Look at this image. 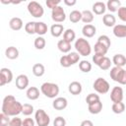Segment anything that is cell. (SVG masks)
Instances as JSON below:
<instances>
[{
	"label": "cell",
	"instance_id": "obj_6",
	"mask_svg": "<svg viewBox=\"0 0 126 126\" xmlns=\"http://www.w3.org/2000/svg\"><path fill=\"white\" fill-rule=\"evenodd\" d=\"M93 88L94 89V91H95L96 93L103 94H106V93L109 91L110 86H109L108 82H107L105 79H103V78H97V79L94 82Z\"/></svg>",
	"mask_w": 126,
	"mask_h": 126
},
{
	"label": "cell",
	"instance_id": "obj_37",
	"mask_svg": "<svg viewBox=\"0 0 126 126\" xmlns=\"http://www.w3.org/2000/svg\"><path fill=\"white\" fill-rule=\"evenodd\" d=\"M98 100H100L98 94H94V93L89 94L87 95V97H86V102L88 103V105H89V104H92V103H94V102H96V101H98Z\"/></svg>",
	"mask_w": 126,
	"mask_h": 126
},
{
	"label": "cell",
	"instance_id": "obj_31",
	"mask_svg": "<svg viewBox=\"0 0 126 126\" xmlns=\"http://www.w3.org/2000/svg\"><path fill=\"white\" fill-rule=\"evenodd\" d=\"M94 48V53L100 54V55H104V56H105V54H106V52H107V50H108V48H106L103 44H101V43L98 42V41L95 42Z\"/></svg>",
	"mask_w": 126,
	"mask_h": 126
},
{
	"label": "cell",
	"instance_id": "obj_25",
	"mask_svg": "<svg viewBox=\"0 0 126 126\" xmlns=\"http://www.w3.org/2000/svg\"><path fill=\"white\" fill-rule=\"evenodd\" d=\"M121 7V2L119 0H108L106 3V9L110 12H116Z\"/></svg>",
	"mask_w": 126,
	"mask_h": 126
},
{
	"label": "cell",
	"instance_id": "obj_40",
	"mask_svg": "<svg viewBox=\"0 0 126 126\" xmlns=\"http://www.w3.org/2000/svg\"><path fill=\"white\" fill-rule=\"evenodd\" d=\"M33 112V106L30 103H25L23 105V110H22V113L26 116H29L31 115L32 113Z\"/></svg>",
	"mask_w": 126,
	"mask_h": 126
},
{
	"label": "cell",
	"instance_id": "obj_42",
	"mask_svg": "<svg viewBox=\"0 0 126 126\" xmlns=\"http://www.w3.org/2000/svg\"><path fill=\"white\" fill-rule=\"evenodd\" d=\"M60 65H61L62 67H65V68H68V67H70V66L72 65L67 55L61 56V58H60Z\"/></svg>",
	"mask_w": 126,
	"mask_h": 126
},
{
	"label": "cell",
	"instance_id": "obj_11",
	"mask_svg": "<svg viewBox=\"0 0 126 126\" xmlns=\"http://www.w3.org/2000/svg\"><path fill=\"white\" fill-rule=\"evenodd\" d=\"M29 86V78L27 75L21 74L16 78V87L19 90H25Z\"/></svg>",
	"mask_w": 126,
	"mask_h": 126
},
{
	"label": "cell",
	"instance_id": "obj_7",
	"mask_svg": "<svg viewBox=\"0 0 126 126\" xmlns=\"http://www.w3.org/2000/svg\"><path fill=\"white\" fill-rule=\"evenodd\" d=\"M124 74H125V70L122 67H117V66H114L113 68H111L110 72H109L110 78L114 82H117L121 85H122V82L124 79Z\"/></svg>",
	"mask_w": 126,
	"mask_h": 126
},
{
	"label": "cell",
	"instance_id": "obj_24",
	"mask_svg": "<svg viewBox=\"0 0 126 126\" xmlns=\"http://www.w3.org/2000/svg\"><path fill=\"white\" fill-rule=\"evenodd\" d=\"M112 62L117 67H123L126 65V57L123 54H115L112 58Z\"/></svg>",
	"mask_w": 126,
	"mask_h": 126
},
{
	"label": "cell",
	"instance_id": "obj_20",
	"mask_svg": "<svg viewBox=\"0 0 126 126\" xmlns=\"http://www.w3.org/2000/svg\"><path fill=\"white\" fill-rule=\"evenodd\" d=\"M5 55H6V57L8 59H11V60L17 59L19 57V50L15 46H9L5 50Z\"/></svg>",
	"mask_w": 126,
	"mask_h": 126
},
{
	"label": "cell",
	"instance_id": "obj_28",
	"mask_svg": "<svg viewBox=\"0 0 126 126\" xmlns=\"http://www.w3.org/2000/svg\"><path fill=\"white\" fill-rule=\"evenodd\" d=\"M47 32V26L43 22H36L35 25V33H37L39 36L45 34Z\"/></svg>",
	"mask_w": 126,
	"mask_h": 126
},
{
	"label": "cell",
	"instance_id": "obj_4",
	"mask_svg": "<svg viewBox=\"0 0 126 126\" xmlns=\"http://www.w3.org/2000/svg\"><path fill=\"white\" fill-rule=\"evenodd\" d=\"M28 11L34 18H41L44 14L43 7L36 1H31L28 4Z\"/></svg>",
	"mask_w": 126,
	"mask_h": 126
},
{
	"label": "cell",
	"instance_id": "obj_41",
	"mask_svg": "<svg viewBox=\"0 0 126 126\" xmlns=\"http://www.w3.org/2000/svg\"><path fill=\"white\" fill-rule=\"evenodd\" d=\"M10 116L4 114L3 112H1L0 114V126H9V123H10Z\"/></svg>",
	"mask_w": 126,
	"mask_h": 126
},
{
	"label": "cell",
	"instance_id": "obj_16",
	"mask_svg": "<svg viewBox=\"0 0 126 126\" xmlns=\"http://www.w3.org/2000/svg\"><path fill=\"white\" fill-rule=\"evenodd\" d=\"M105 10H106V5L101 1L94 2L93 5V13H94L95 15H102L104 14Z\"/></svg>",
	"mask_w": 126,
	"mask_h": 126
},
{
	"label": "cell",
	"instance_id": "obj_5",
	"mask_svg": "<svg viewBox=\"0 0 126 126\" xmlns=\"http://www.w3.org/2000/svg\"><path fill=\"white\" fill-rule=\"evenodd\" d=\"M34 120L37 126H48L50 123L49 115L43 109H37L34 113Z\"/></svg>",
	"mask_w": 126,
	"mask_h": 126
},
{
	"label": "cell",
	"instance_id": "obj_35",
	"mask_svg": "<svg viewBox=\"0 0 126 126\" xmlns=\"http://www.w3.org/2000/svg\"><path fill=\"white\" fill-rule=\"evenodd\" d=\"M35 25L36 22H28L25 26V31L29 34H33L35 33Z\"/></svg>",
	"mask_w": 126,
	"mask_h": 126
},
{
	"label": "cell",
	"instance_id": "obj_45",
	"mask_svg": "<svg viewBox=\"0 0 126 126\" xmlns=\"http://www.w3.org/2000/svg\"><path fill=\"white\" fill-rule=\"evenodd\" d=\"M118 18L121 21L126 22V7H120L118 9Z\"/></svg>",
	"mask_w": 126,
	"mask_h": 126
},
{
	"label": "cell",
	"instance_id": "obj_14",
	"mask_svg": "<svg viewBox=\"0 0 126 126\" xmlns=\"http://www.w3.org/2000/svg\"><path fill=\"white\" fill-rule=\"evenodd\" d=\"M68 90H69V92H70L72 94H74V95H78V94H80L82 93L83 88H82V85H81L80 82L74 81V82H72V83L69 84Z\"/></svg>",
	"mask_w": 126,
	"mask_h": 126
},
{
	"label": "cell",
	"instance_id": "obj_18",
	"mask_svg": "<svg viewBox=\"0 0 126 126\" xmlns=\"http://www.w3.org/2000/svg\"><path fill=\"white\" fill-rule=\"evenodd\" d=\"M9 27L13 30V31H20L23 28V21L21 18L18 17H14L10 20L9 22Z\"/></svg>",
	"mask_w": 126,
	"mask_h": 126
},
{
	"label": "cell",
	"instance_id": "obj_21",
	"mask_svg": "<svg viewBox=\"0 0 126 126\" xmlns=\"http://www.w3.org/2000/svg\"><path fill=\"white\" fill-rule=\"evenodd\" d=\"M57 47L62 53H69L71 51V43L64 39H60L57 42Z\"/></svg>",
	"mask_w": 126,
	"mask_h": 126
},
{
	"label": "cell",
	"instance_id": "obj_47",
	"mask_svg": "<svg viewBox=\"0 0 126 126\" xmlns=\"http://www.w3.org/2000/svg\"><path fill=\"white\" fill-rule=\"evenodd\" d=\"M103 57H104V55H100V54H96V53H94V55L93 56V62H94L96 66H98L99 63L101 62V60H102Z\"/></svg>",
	"mask_w": 126,
	"mask_h": 126
},
{
	"label": "cell",
	"instance_id": "obj_33",
	"mask_svg": "<svg viewBox=\"0 0 126 126\" xmlns=\"http://www.w3.org/2000/svg\"><path fill=\"white\" fill-rule=\"evenodd\" d=\"M79 68L84 73H89L92 70V64L88 60H82L79 63Z\"/></svg>",
	"mask_w": 126,
	"mask_h": 126
},
{
	"label": "cell",
	"instance_id": "obj_2",
	"mask_svg": "<svg viewBox=\"0 0 126 126\" xmlns=\"http://www.w3.org/2000/svg\"><path fill=\"white\" fill-rule=\"evenodd\" d=\"M40 92L49 98H56V96L59 94V87L57 84L54 83H43L40 87Z\"/></svg>",
	"mask_w": 126,
	"mask_h": 126
},
{
	"label": "cell",
	"instance_id": "obj_29",
	"mask_svg": "<svg viewBox=\"0 0 126 126\" xmlns=\"http://www.w3.org/2000/svg\"><path fill=\"white\" fill-rule=\"evenodd\" d=\"M75 38H76V33H75L74 30H72V29H67V30L64 32V33H63V39H64V40H66V41H68V42L71 43L72 41L75 40Z\"/></svg>",
	"mask_w": 126,
	"mask_h": 126
},
{
	"label": "cell",
	"instance_id": "obj_48",
	"mask_svg": "<svg viewBox=\"0 0 126 126\" xmlns=\"http://www.w3.org/2000/svg\"><path fill=\"white\" fill-rule=\"evenodd\" d=\"M34 121L35 120H33L32 118H26L23 120L22 126H34Z\"/></svg>",
	"mask_w": 126,
	"mask_h": 126
},
{
	"label": "cell",
	"instance_id": "obj_13",
	"mask_svg": "<svg viewBox=\"0 0 126 126\" xmlns=\"http://www.w3.org/2000/svg\"><path fill=\"white\" fill-rule=\"evenodd\" d=\"M96 32V29L94 25L89 24V25H85L82 29V33L84 36L86 37H93Z\"/></svg>",
	"mask_w": 126,
	"mask_h": 126
},
{
	"label": "cell",
	"instance_id": "obj_12",
	"mask_svg": "<svg viewBox=\"0 0 126 126\" xmlns=\"http://www.w3.org/2000/svg\"><path fill=\"white\" fill-rule=\"evenodd\" d=\"M67 105H68L67 99L65 97H62V96L56 97L52 102V106L56 110H63L67 107Z\"/></svg>",
	"mask_w": 126,
	"mask_h": 126
},
{
	"label": "cell",
	"instance_id": "obj_46",
	"mask_svg": "<svg viewBox=\"0 0 126 126\" xmlns=\"http://www.w3.org/2000/svg\"><path fill=\"white\" fill-rule=\"evenodd\" d=\"M59 4H60V0H47L46 1V6L48 8H50L51 10L54 9L55 7L59 6Z\"/></svg>",
	"mask_w": 126,
	"mask_h": 126
},
{
	"label": "cell",
	"instance_id": "obj_15",
	"mask_svg": "<svg viewBox=\"0 0 126 126\" xmlns=\"http://www.w3.org/2000/svg\"><path fill=\"white\" fill-rule=\"evenodd\" d=\"M113 34L116 37H126V25H115L113 27Z\"/></svg>",
	"mask_w": 126,
	"mask_h": 126
},
{
	"label": "cell",
	"instance_id": "obj_43",
	"mask_svg": "<svg viewBox=\"0 0 126 126\" xmlns=\"http://www.w3.org/2000/svg\"><path fill=\"white\" fill-rule=\"evenodd\" d=\"M53 126H66V120L62 116H57L53 121Z\"/></svg>",
	"mask_w": 126,
	"mask_h": 126
},
{
	"label": "cell",
	"instance_id": "obj_51",
	"mask_svg": "<svg viewBox=\"0 0 126 126\" xmlns=\"http://www.w3.org/2000/svg\"><path fill=\"white\" fill-rule=\"evenodd\" d=\"M122 85H126V70H125V74H124V79H123Z\"/></svg>",
	"mask_w": 126,
	"mask_h": 126
},
{
	"label": "cell",
	"instance_id": "obj_38",
	"mask_svg": "<svg viewBox=\"0 0 126 126\" xmlns=\"http://www.w3.org/2000/svg\"><path fill=\"white\" fill-rule=\"evenodd\" d=\"M97 41H98V42H100L101 44H103L106 48H109V47H110V44H111L110 38H109L107 35H105V34L100 35V36L97 38Z\"/></svg>",
	"mask_w": 126,
	"mask_h": 126
},
{
	"label": "cell",
	"instance_id": "obj_17",
	"mask_svg": "<svg viewBox=\"0 0 126 126\" xmlns=\"http://www.w3.org/2000/svg\"><path fill=\"white\" fill-rule=\"evenodd\" d=\"M64 32V28H63V25L61 24H53L50 28V33L52 36L54 37H59Z\"/></svg>",
	"mask_w": 126,
	"mask_h": 126
},
{
	"label": "cell",
	"instance_id": "obj_1",
	"mask_svg": "<svg viewBox=\"0 0 126 126\" xmlns=\"http://www.w3.org/2000/svg\"><path fill=\"white\" fill-rule=\"evenodd\" d=\"M23 104L16 100L14 95L8 94L4 97L2 102V112L8 116H17L18 114L22 113Z\"/></svg>",
	"mask_w": 126,
	"mask_h": 126
},
{
	"label": "cell",
	"instance_id": "obj_44",
	"mask_svg": "<svg viewBox=\"0 0 126 126\" xmlns=\"http://www.w3.org/2000/svg\"><path fill=\"white\" fill-rule=\"evenodd\" d=\"M23 124V120L17 116H14L11 120H10V123H9V126H22Z\"/></svg>",
	"mask_w": 126,
	"mask_h": 126
},
{
	"label": "cell",
	"instance_id": "obj_50",
	"mask_svg": "<svg viewBox=\"0 0 126 126\" xmlns=\"http://www.w3.org/2000/svg\"><path fill=\"white\" fill-rule=\"evenodd\" d=\"M76 3H77L76 0H71V1L70 0H64V4L67 6H74Z\"/></svg>",
	"mask_w": 126,
	"mask_h": 126
},
{
	"label": "cell",
	"instance_id": "obj_9",
	"mask_svg": "<svg viewBox=\"0 0 126 126\" xmlns=\"http://www.w3.org/2000/svg\"><path fill=\"white\" fill-rule=\"evenodd\" d=\"M13 80V73L8 68H1L0 70V86L11 83Z\"/></svg>",
	"mask_w": 126,
	"mask_h": 126
},
{
	"label": "cell",
	"instance_id": "obj_19",
	"mask_svg": "<svg viewBox=\"0 0 126 126\" xmlns=\"http://www.w3.org/2000/svg\"><path fill=\"white\" fill-rule=\"evenodd\" d=\"M27 97L31 100H35L39 97V90L36 87H30L27 90Z\"/></svg>",
	"mask_w": 126,
	"mask_h": 126
},
{
	"label": "cell",
	"instance_id": "obj_23",
	"mask_svg": "<svg viewBox=\"0 0 126 126\" xmlns=\"http://www.w3.org/2000/svg\"><path fill=\"white\" fill-rule=\"evenodd\" d=\"M102 23L106 27H114L116 23V18L112 14H105L102 17Z\"/></svg>",
	"mask_w": 126,
	"mask_h": 126
},
{
	"label": "cell",
	"instance_id": "obj_10",
	"mask_svg": "<svg viewBox=\"0 0 126 126\" xmlns=\"http://www.w3.org/2000/svg\"><path fill=\"white\" fill-rule=\"evenodd\" d=\"M110 99L114 102H121L123 99V90L121 87H114L110 92Z\"/></svg>",
	"mask_w": 126,
	"mask_h": 126
},
{
	"label": "cell",
	"instance_id": "obj_49",
	"mask_svg": "<svg viewBox=\"0 0 126 126\" xmlns=\"http://www.w3.org/2000/svg\"><path fill=\"white\" fill-rule=\"evenodd\" d=\"M80 126H94V123L91 121V120H84V121H82L81 122V124H80Z\"/></svg>",
	"mask_w": 126,
	"mask_h": 126
},
{
	"label": "cell",
	"instance_id": "obj_22",
	"mask_svg": "<svg viewBox=\"0 0 126 126\" xmlns=\"http://www.w3.org/2000/svg\"><path fill=\"white\" fill-rule=\"evenodd\" d=\"M88 109H89L90 113H92V114H98L102 110V102L100 100H98V101H96L94 103L89 104L88 105Z\"/></svg>",
	"mask_w": 126,
	"mask_h": 126
},
{
	"label": "cell",
	"instance_id": "obj_39",
	"mask_svg": "<svg viewBox=\"0 0 126 126\" xmlns=\"http://www.w3.org/2000/svg\"><path fill=\"white\" fill-rule=\"evenodd\" d=\"M67 56H68L72 65H74V64H76L77 62L80 61V54L78 52H69L67 54Z\"/></svg>",
	"mask_w": 126,
	"mask_h": 126
},
{
	"label": "cell",
	"instance_id": "obj_30",
	"mask_svg": "<svg viewBox=\"0 0 126 126\" xmlns=\"http://www.w3.org/2000/svg\"><path fill=\"white\" fill-rule=\"evenodd\" d=\"M69 19L74 24L78 23L79 21H82V12H80L78 10H73L69 15Z\"/></svg>",
	"mask_w": 126,
	"mask_h": 126
},
{
	"label": "cell",
	"instance_id": "obj_32",
	"mask_svg": "<svg viewBox=\"0 0 126 126\" xmlns=\"http://www.w3.org/2000/svg\"><path fill=\"white\" fill-rule=\"evenodd\" d=\"M111 109H112V111L114 113L120 114V113L124 112V110H125V104L122 101L121 102H114L112 104V106H111Z\"/></svg>",
	"mask_w": 126,
	"mask_h": 126
},
{
	"label": "cell",
	"instance_id": "obj_34",
	"mask_svg": "<svg viewBox=\"0 0 126 126\" xmlns=\"http://www.w3.org/2000/svg\"><path fill=\"white\" fill-rule=\"evenodd\" d=\"M33 44H34V47H35L36 49L41 50V49H43V48L45 47L46 41H45V39H44L42 36H37V37L34 39Z\"/></svg>",
	"mask_w": 126,
	"mask_h": 126
},
{
	"label": "cell",
	"instance_id": "obj_8",
	"mask_svg": "<svg viewBox=\"0 0 126 126\" xmlns=\"http://www.w3.org/2000/svg\"><path fill=\"white\" fill-rule=\"evenodd\" d=\"M51 18L56 23H62L66 19V14L61 6H57L51 10Z\"/></svg>",
	"mask_w": 126,
	"mask_h": 126
},
{
	"label": "cell",
	"instance_id": "obj_36",
	"mask_svg": "<svg viewBox=\"0 0 126 126\" xmlns=\"http://www.w3.org/2000/svg\"><path fill=\"white\" fill-rule=\"evenodd\" d=\"M110 66H111V61H110V59H109L108 57H106V56H104V57L102 58L101 62H100L99 65H98V67H99L101 70H108V69L110 68Z\"/></svg>",
	"mask_w": 126,
	"mask_h": 126
},
{
	"label": "cell",
	"instance_id": "obj_26",
	"mask_svg": "<svg viewBox=\"0 0 126 126\" xmlns=\"http://www.w3.org/2000/svg\"><path fill=\"white\" fill-rule=\"evenodd\" d=\"M82 21L86 25L91 24L94 21V14H93V12L90 11V10H84L82 12Z\"/></svg>",
	"mask_w": 126,
	"mask_h": 126
},
{
	"label": "cell",
	"instance_id": "obj_27",
	"mask_svg": "<svg viewBox=\"0 0 126 126\" xmlns=\"http://www.w3.org/2000/svg\"><path fill=\"white\" fill-rule=\"evenodd\" d=\"M44 72H45V68L42 64L40 63H36L32 66V74L35 76V77H41L44 75Z\"/></svg>",
	"mask_w": 126,
	"mask_h": 126
},
{
	"label": "cell",
	"instance_id": "obj_3",
	"mask_svg": "<svg viewBox=\"0 0 126 126\" xmlns=\"http://www.w3.org/2000/svg\"><path fill=\"white\" fill-rule=\"evenodd\" d=\"M74 47L76 48L77 52L82 56H88L92 52V47L90 42L83 37H79L78 39H76Z\"/></svg>",
	"mask_w": 126,
	"mask_h": 126
}]
</instances>
